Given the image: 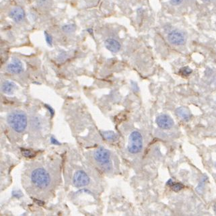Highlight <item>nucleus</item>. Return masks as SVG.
<instances>
[{
  "label": "nucleus",
  "mask_w": 216,
  "mask_h": 216,
  "mask_svg": "<svg viewBox=\"0 0 216 216\" xmlns=\"http://www.w3.org/2000/svg\"><path fill=\"white\" fill-rule=\"evenodd\" d=\"M7 123L13 131L17 133H22L28 125V119L25 113L16 111L8 114Z\"/></svg>",
  "instance_id": "obj_1"
},
{
  "label": "nucleus",
  "mask_w": 216,
  "mask_h": 216,
  "mask_svg": "<svg viewBox=\"0 0 216 216\" xmlns=\"http://www.w3.org/2000/svg\"><path fill=\"white\" fill-rule=\"evenodd\" d=\"M30 179L35 187L41 189L48 187L50 182L49 174L42 168L34 170L31 173Z\"/></svg>",
  "instance_id": "obj_2"
},
{
  "label": "nucleus",
  "mask_w": 216,
  "mask_h": 216,
  "mask_svg": "<svg viewBox=\"0 0 216 216\" xmlns=\"http://www.w3.org/2000/svg\"><path fill=\"white\" fill-rule=\"evenodd\" d=\"M94 158L100 166L105 171H111L113 167L111 153L107 149L100 147L94 151Z\"/></svg>",
  "instance_id": "obj_3"
},
{
  "label": "nucleus",
  "mask_w": 216,
  "mask_h": 216,
  "mask_svg": "<svg viewBox=\"0 0 216 216\" xmlns=\"http://www.w3.org/2000/svg\"><path fill=\"white\" fill-rule=\"evenodd\" d=\"M143 148V137L139 131H133L129 137L127 150L129 153L138 154Z\"/></svg>",
  "instance_id": "obj_4"
},
{
  "label": "nucleus",
  "mask_w": 216,
  "mask_h": 216,
  "mask_svg": "<svg viewBox=\"0 0 216 216\" xmlns=\"http://www.w3.org/2000/svg\"><path fill=\"white\" fill-rule=\"evenodd\" d=\"M90 182V177L84 171H77L73 178V183L74 187L77 188H81L87 186Z\"/></svg>",
  "instance_id": "obj_5"
},
{
  "label": "nucleus",
  "mask_w": 216,
  "mask_h": 216,
  "mask_svg": "<svg viewBox=\"0 0 216 216\" xmlns=\"http://www.w3.org/2000/svg\"><path fill=\"white\" fill-rule=\"evenodd\" d=\"M155 123L158 126L163 129H169L174 126L173 119L167 114H161L155 119Z\"/></svg>",
  "instance_id": "obj_6"
},
{
  "label": "nucleus",
  "mask_w": 216,
  "mask_h": 216,
  "mask_svg": "<svg viewBox=\"0 0 216 216\" xmlns=\"http://www.w3.org/2000/svg\"><path fill=\"white\" fill-rule=\"evenodd\" d=\"M6 70L8 72L12 73V74H20L24 70V67L20 60L16 58H13L12 62L8 65Z\"/></svg>",
  "instance_id": "obj_7"
},
{
  "label": "nucleus",
  "mask_w": 216,
  "mask_h": 216,
  "mask_svg": "<svg viewBox=\"0 0 216 216\" xmlns=\"http://www.w3.org/2000/svg\"><path fill=\"white\" fill-rule=\"evenodd\" d=\"M169 42L174 45H182L185 43V36L181 32L174 30L170 33L168 35Z\"/></svg>",
  "instance_id": "obj_8"
},
{
  "label": "nucleus",
  "mask_w": 216,
  "mask_h": 216,
  "mask_svg": "<svg viewBox=\"0 0 216 216\" xmlns=\"http://www.w3.org/2000/svg\"><path fill=\"white\" fill-rule=\"evenodd\" d=\"M9 16L16 23H20L24 20L25 12L22 8L16 7L9 13Z\"/></svg>",
  "instance_id": "obj_9"
},
{
  "label": "nucleus",
  "mask_w": 216,
  "mask_h": 216,
  "mask_svg": "<svg viewBox=\"0 0 216 216\" xmlns=\"http://www.w3.org/2000/svg\"><path fill=\"white\" fill-rule=\"evenodd\" d=\"M104 46L107 50L112 53H117L120 50L121 46L119 41L114 39H108L104 41Z\"/></svg>",
  "instance_id": "obj_10"
},
{
  "label": "nucleus",
  "mask_w": 216,
  "mask_h": 216,
  "mask_svg": "<svg viewBox=\"0 0 216 216\" xmlns=\"http://www.w3.org/2000/svg\"><path fill=\"white\" fill-rule=\"evenodd\" d=\"M176 114L179 118L184 121H188L191 117L190 110L185 107L178 108L176 110Z\"/></svg>",
  "instance_id": "obj_11"
},
{
  "label": "nucleus",
  "mask_w": 216,
  "mask_h": 216,
  "mask_svg": "<svg viewBox=\"0 0 216 216\" xmlns=\"http://www.w3.org/2000/svg\"><path fill=\"white\" fill-rule=\"evenodd\" d=\"M16 89V85L15 83L11 81H6L4 82L2 86V90L4 94L11 95L13 93V92Z\"/></svg>",
  "instance_id": "obj_12"
},
{
  "label": "nucleus",
  "mask_w": 216,
  "mask_h": 216,
  "mask_svg": "<svg viewBox=\"0 0 216 216\" xmlns=\"http://www.w3.org/2000/svg\"><path fill=\"white\" fill-rule=\"evenodd\" d=\"M102 135L106 140H107L108 141H114L118 138V135L117 133L111 131H103L102 133Z\"/></svg>",
  "instance_id": "obj_13"
},
{
  "label": "nucleus",
  "mask_w": 216,
  "mask_h": 216,
  "mask_svg": "<svg viewBox=\"0 0 216 216\" xmlns=\"http://www.w3.org/2000/svg\"><path fill=\"white\" fill-rule=\"evenodd\" d=\"M62 30L64 32V33H66L67 34H71L74 33L76 30V26L73 24H66V25H64L62 27Z\"/></svg>",
  "instance_id": "obj_14"
},
{
  "label": "nucleus",
  "mask_w": 216,
  "mask_h": 216,
  "mask_svg": "<svg viewBox=\"0 0 216 216\" xmlns=\"http://www.w3.org/2000/svg\"><path fill=\"white\" fill-rule=\"evenodd\" d=\"M192 72V70L188 67H184L180 69L178 73L183 76H188Z\"/></svg>",
  "instance_id": "obj_15"
},
{
  "label": "nucleus",
  "mask_w": 216,
  "mask_h": 216,
  "mask_svg": "<svg viewBox=\"0 0 216 216\" xmlns=\"http://www.w3.org/2000/svg\"><path fill=\"white\" fill-rule=\"evenodd\" d=\"M44 36H45V39L46 40V43H47V45L49 47H51L53 46V38L52 36H50L47 31H44Z\"/></svg>",
  "instance_id": "obj_16"
},
{
  "label": "nucleus",
  "mask_w": 216,
  "mask_h": 216,
  "mask_svg": "<svg viewBox=\"0 0 216 216\" xmlns=\"http://www.w3.org/2000/svg\"><path fill=\"white\" fill-rule=\"evenodd\" d=\"M171 187L172 191H175V192H178L179 191H181V189H182V188H184V185H182V183H180V182H176V183L174 182Z\"/></svg>",
  "instance_id": "obj_17"
},
{
  "label": "nucleus",
  "mask_w": 216,
  "mask_h": 216,
  "mask_svg": "<svg viewBox=\"0 0 216 216\" xmlns=\"http://www.w3.org/2000/svg\"><path fill=\"white\" fill-rule=\"evenodd\" d=\"M22 154L24 155L25 157H29L30 158V157H32V156H33V152L29 150L23 149L22 150Z\"/></svg>",
  "instance_id": "obj_18"
},
{
  "label": "nucleus",
  "mask_w": 216,
  "mask_h": 216,
  "mask_svg": "<svg viewBox=\"0 0 216 216\" xmlns=\"http://www.w3.org/2000/svg\"><path fill=\"white\" fill-rule=\"evenodd\" d=\"M50 142H51V144H53V145H60V143H59L55 137H54L53 136L50 137Z\"/></svg>",
  "instance_id": "obj_19"
},
{
  "label": "nucleus",
  "mask_w": 216,
  "mask_h": 216,
  "mask_svg": "<svg viewBox=\"0 0 216 216\" xmlns=\"http://www.w3.org/2000/svg\"><path fill=\"white\" fill-rule=\"evenodd\" d=\"M183 0H171V3L173 4V5H179V4H181Z\"/></svg>",
  "instance_id": "obj_20"
},
{
  "label": "nucleus",
  "mask_w": 216,
  "mask_h": 216,
  "mask_svg": "<svg viewBox=\"0 0 216 216\" xmlns=\"http://www.w3.org/2000/svg\"><path fill=\"white\" fill-rule=\"evenodd\" d=\"M12 195H13V197H16V198H20V197H22L21 192H20V193H18V191H13L12 192Z\"/></svg>",
  "instance_id": "obj_21"
},
{
  "label": "nucleus",
  "mask_w": 216,
  "mask_h": 216,
  "mask_svg": "<svg viewBox=\"0 0 216 216\" xmlns=\"http://www.w3.org/2000/svg\"><path fill=\"white\" fill-rule=\"evenodd\" d=\"M45 107H47V108H48V109H49V112H50V113H51L52 116H53V114H54V111H53V109L51 107H49V106L47 105V104H45Z\"/></svg>",
  "instance_id": "obj_22"
},
{
  "label": "nucleus",
  "mask_w": 216,
  "mask_h": 216,
  "mask_svg": "<svg viewBox=\"0 0 216 216\" xmlns=\"http://www.w3.org/2000/svg\"><path fill=\"white\" fill-rule=\"evenodd\" d=\"M174 183V182L172 181V179H169V180L168 181V182H167V183H166V185H168V186H169V187H171L172 185V184Z\"/></svg>",
  "instance_id": "obj_23"
},
{
  "label": "nucleus",
  "mask_w": 216,
  "mask_h": 216,
  "mask_svg": "<svg viewBox=\"0 0 216 216\" xmlns=\"http://www.w3.org/2000/svg\"><path fill=\"white\" fill-rule=\"evenodd\" d=\"M87 31H88V33H89L90 34H91L92 35V34H93V33H92V32H93V30H92V29H88V30H87Z\"/></svg>",
  "instance_id": "obj_24"
},
{
  "label": "nucleus",
  "mask_w": 216,
  "mask_h": 216,
  "mask_svg": "<svg viewBox=\"0 0 216 216\" xmlns=\"http://www.w3.org/2000/svg\"><path fill=\"white\" fill-rule=\"evenodd\" d=\"M203 1H204L205 2H209L210 1H211V0H203Z\"/></svg>",
  "instance_id": "obj_25"
}]
</instances>
